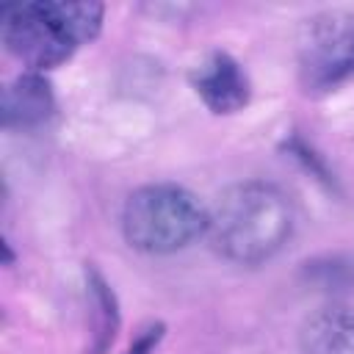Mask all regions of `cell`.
I'll list each match as a JSON object with an SVG mask.
<instances>
[{
  "label": "cell",
  "mask_w": 354,
  "mask_h": 354,
  "mask_svg": "<svg viewBox=\"0 0 354 354\" xmlns=\"http://www.w3.org/2000/svg\"><path fill=\"white\" fill-rule=\"evenodd\" d=\"M86 288H88V304H91V321H94V348L91 354H105L113 343V335L119 329V310L113 290L108 282L91 268L86 271Z\"/></svg>",
  "instance_id": "8"
},
{
  "label": "cell",
  "mask_w": 354,
  "mask_h": 354,
  "mask_svg": "<svg viewBox=\"0 0 354 354\" xmlns=\"http://www.w3.org/2000/svg\"><path fill=\"white\" fill-rule=\"evenodd\" d=\"M55 97L50 83L39 72L19 75L3 91V124L6 127H33L53 116Z\"/></svg>",
  "instance_id": "7"
},
{
  "label": "cell",
  "mask_w": 354,
  "mask_h": 354,
  "mask_svg": "<svg viewBox=\"0 0 354 354\" xmlns=\"http://www.w3.org/2000/svg\"><path fill=\"white\" fill-rule=\"evenodd\" d=\"M194 91L213 113H235L249 102V77L235 58L213 53L191 75Z\"/></svg>",
  "instance_id": "5"
},
{
  "label": "cell",
  "mask_w": 354,
  "mask_h": 354,
  "mask_svg": "<svg viewBox=\"0 0 354 354\" xmlns=\"http://www.w3.org/2000/svg\"><path fill=\"white\" fill-rule=\"evenodd\" d=\"M122 232L138 252L171 254L207 235V207L180 185H144L124 202Z\"/></svg>",
  "instance_id": "3"
},
{
  "label": "cell",
  "mask_w": 354,
  "mask_h": 354,
  "mask_svg": "<svg viewBox=\"0 0 354 354\" xmlns=\"http://www.w3.org/2000/svg\"><path fill=\"white\" fill-rule=\"evenodd\" d=\"M102 28L100 3L41 0L6 6L0 17L3 44L30 69H50L72 58Z\"/></svg>",
  "instance_id": "2"
},
{
  "label": "cell",
  "mask_w": 354,
  "mask_h": 354,
  "mask_svg": "<svg viewBox=\"0 0 354 354\" xmlns=\"http://www.w3.org/2000/svg\"><path fill=\"white\" fill-rule=\"evenodd\" d=\"M348 77H354V19L329 17L304 41L301 80L313 91H326Z\"/></svg>",
  "instance_id": "4"
},
{
  "label": "cell",
  "mask_w": 354,
  "mask_h": 354,
  "mask_svg": "<svg viewBox=\"0 0 354 354\" xmlns=\"http://www.w3.org/2000/svg\"><path fill=\"white\" fill-rule=\"evenodd\" d=\"M304 354H354V307L326 304L310 313L299 329Z\"/></svg>",
  "instance_id": "6"
},
{
  "label": "cell",
  "mask_w": 354,
  "mask_h": 354,
  "mask_svg": "<svg viewBox=\"0 0 354 354\" xmlns=\"http://www.w3.org/2000/svg\"><path fill=\"white\" fill-rule=\"evenodd\" d=\"M293 232L288 196L268 183L249 180L227 188L207 210V238L216 252L241 266L274 257Z\"/></svg>",
  "instance_id": "1"
}]
</instances>
